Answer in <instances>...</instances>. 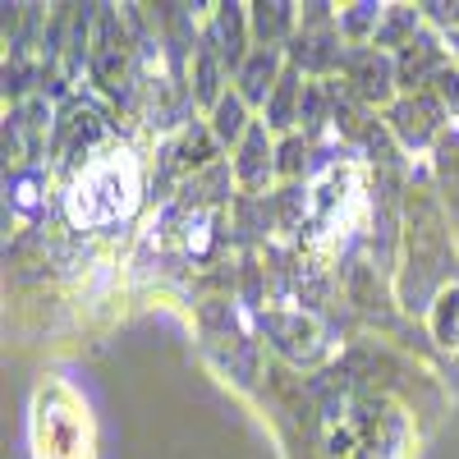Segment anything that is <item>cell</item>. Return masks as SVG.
<instances>
[{"label": "cell", "mask_w": 459, "mask_h": 459, "mask_svg": "<svg viewBox=\"0 0 459 459\" xmlns=\"http://www.w3.org/2000/svg\"><path fill=\"white\" fill-rule=\"evenodd\" d=\"M340 69H344V88H350L363 106H395L391 97H395V56H386V51H377V47H359V51H344V60H340Z\"/></svg>", "instance_id": "obj_1"}, {"label": "cell", "mask_w": 459, "mask_h": 459, "mask_svg": "<svg viewBox=\"0 0 459 459\" xmlns=\"http://www.w3.org/2000/svg\"><path fill=\"white\" fill-rule=\"evenodd\" d=\"M441 120H446V106L437 92H404L386 110V125L404 147H428L432 138H441Z\"/></svg>", "instance_id": "obj_2"}, {"label": "cell", "mask_w": 459, "mask_h": 459, "mask_svg": "<svg viewBox=\"0 0 459 459\" xmlns=\"http://www.w3.org/2000/svg\"><path fill=\"white\" fill-rule=\"evenodd\" d=\"M441 69H446V47L432 32H418L404 51H395V79L409 92H428V83H437Z\"/></svg>", "instance_id": "obj_3"}, {"label": "cell", "mask_w": 459, "mask_h": 459, "mask_svg": "<svg viewBox=\"0 0 459 459\" xmlns=\"http://www.w3.org/2000/svg\"><path fill=\"white\" fill-rule=\"evenodd\" d=\"M248 37H253V32H248V10H244V5H221L203 42L221 56V65H225V69H239V65L253 56V51L244 47Z\"/></svg>", "instance_id": "obj_4"}, {"label": "cell", "mask_w": 459, "mask_h": 459, "mask_svg": "<svg viewBox=\"0 0 459 459\" xmlns=\"http://www.w3.org/2000/svg\"><path fill=\"white\" fill-rule=\"evenodd\" d=\"M294 69H308V74H326V69H335L340 60H344V51H340V28H331V23H303L299 32H294Z\"/></svg>", "instance_id": "obj_5"}, {"label": "cell", "mask_w": 459, "mask_h": 459, "mask_svg": "<svg viewBox=\"0 0 459 459\" xmlns=\"http://www.w3.org/2000/svg\"><path fill=\"white\" fill-rule=\"evenodd\" d=\"M281 51H272V47H253V56L235 69V92L248 101V106H266L272 101V92H276V83H281Z\"/></svg>", "instance_id": "obj_6"}, {"label": "cell", "mask_w": 459, "mask_h": 459, "mask_svg": "<svg viewBox=\"0 0 459 459\" xmlns=\"http://www.w3.org/2000/svg\"><path fill=\"white\" fill-rule=\"evenodd\" d=\"M235 175H239V184L244 188H257L276 175V157H272V143H266V125H257L253 120V129H248V138L239 143V152H235Z\"/></svg>", "instance_id": "obj_7"}, {"label": "cell", "mask_w": 459, "mask_h": 459, "mask_svg": "<svg viewBox=\"0 0 459 459\" xmlns=\"http://www.w3.org/2000/svg\"><path fill=\"white\" fill-rule=\"evenodd\" d=\"M92 74H97V83L106 92H115L125 83V74H129V47H125V37H115V19L110 14L101 19V37H97V51H92Z\"/></svg>", "instance_id": "obj_8"}, {"label": "cell", "mask_w": 459, "mask_h": 459, "mask_svg": "<svg viewBox=\"0 0 459 459\" xmlns=\"http://www.w3.org/2000/svg\"><path fill=\"white\" fill-rule=\"evenodd\" d=\"M248 32H253V42L257 47H272L285 42V37L294 32V5H285V0H272V5H248Z\"/></svg>", "instance_id": "obj_9"}, {"label": "cell", "mask_w": 459, "mask_h": 459, "mask_svg": "<svg viewBox=\"0 0 459 459\" xmlns=\"http://www.w3.org/2000/svg\"><path fill=\"white\" fill-rule=\"evenodd\" d=\"M216 134L212 129H203V125H188L184 134H179V143L170 147V157H175V166L179 170H212V157H216Z\"/></svg>", "instance_id": "obj_10"}, {"label": "cell", "mask_w": 459, "mask_h": 459, "mask_svg": "<svg viewBox=\"0 0 459 459\" xmlns=\"http://www.w3.org/2000/svg\"><path fill=\"white\" fill-rule=\"evenodd\" d=\"M248 129H253L248 101H244L239 92H225V97L216 101V110H212V134H216V143H244Z\"/></svg>", "instance_id": "obj_11"}, {"label": "cell", "mask_w": 459, "mask_h": 459, "mask_svg": "<svg viewBox=\"0 0 459 459\" xmlns=\"http://www.w3.org/2000/svg\"><path fill=\"white\" fill-rule=\"evenodd\" d=\"M303 88H308V83H299V69H285L276 92H272V101H266V125H272V129H290L299 120Z\"/></svg>", "instance_id": "obj_12"}, {"label": "cell", "mask_w": 459, "mask_h": 459, "mask_svg": "<svg viewBox=\"0 0 459 459\" xmlns=\"http://www.w3.org/2000/svg\"><path fill=\"white\" fill-rule=\"evenodd\" d=\"M221 79H225V65H221V56L203 42V47H194V101H203V106H212L216 110V101L225 97L221 92Z\"/></svg>", "instance_id": "obj_13"}, {"label": "cell", "mask_w": 459, "mask_h": 459, "mask_svg": "<svg viewBox=\"0 0 459 459\" xmlns=\"http://www.w3.org/2000/svg\"><path fill=\"white\" fill-rule=\"evenodd\" d=\"M418 37V10H409V5H391L386 10V19H381V28H377V37H372V47L377 51H404L409 42Z\"/></svg>", "instance_id": "obj_14"}, {"label": "cell", "mask_w": 459, "mask_h": 459, "mask_svg": "<svg viewBox=\"0 0 459 459\" xmlns=\"http://www.w3.org/2000/svg\"><path fill=\"white\" fill-rule=\"evenodd\" d=\"M381 19H386L381 5H350L335 19V28H340V37H350V42H363V37H377Z\"/></svg>", "instance_id": "obj_15"}, {"label": "cell", "mask_w": 459, "mask_h": 459, "mask_svg": "<svg viewBox=\"0 0 459 459\" xmlns=\"http://www.w3.org/2000/svg\"><path fill=\"white\" fill-rule=\"evenodd\" d=\"M331 115V92L322 83H308L303 88V106H299V120H303V138H313Z\"/></svg>", "instance_id": "obj_16"}, {"label": "cell", "mask_w": 459, "mask_h": 459, "mask_svg": "<svg viewBox=\"0 0 459 459\" xmlns=\"http://www.w3.org/2000/svg\"><path fill=\"white\" fill-rule=\"evenodd\" d=\"M303 152H308V138L290 134V138L276 147V170H281V175H299V170H303Z\"/></svg>", "instance_id": "obj_17"}, {"label": "cell", "mask_w": 459, "mask_h": 459, "mask_svg": "<svg viewBox=\"0 0 459 459\" xmlns=\"http://www.w3.org/2000/svg\"><path fill=\"white\" fill-rule=\"evenodd\" d=\"M437 97H441V106H446V110H455V115H459V69H450V65H446V69L437 74Z\"/></svg>", "instance_id": "obj_18"}, {"label": "cell", "mask_w": 459, "mask_h": 459, "mask_svg": "<svg viewBox=\"0 0 459 459\" xmlns=\"http://www.w3.org/2000/svg\"><path fill=\"white\" fill-rule=\"evenodd\" d=\"M428 19H437V23H450V28H459V0L455 5H441V0H432V5H418Z\"/></svg>", "instance_id": "obj_19"}]
</instances>
